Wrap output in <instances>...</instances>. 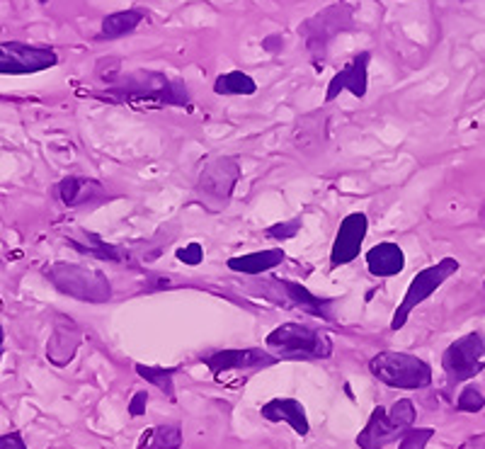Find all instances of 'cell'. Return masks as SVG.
I'll list each match as a JSON object with an SVG mask.
<instances>
[{
    "label": "cell",
    "mask_w": 485,
    "mask_h": 449,
    "mask_svg": "<svg viewBox=\"0 0 485 449\" xmlns=\"http://www.w3.org/2000/svg\"><path fill=\"white\" fill-rule=\"evenodd\" d=\"M80 343H83V333L80 328L73 323L71 318H56L53 323V333L49 338V345H46V357L56 367H66L69 362L76 357Z\"/></svg>",
    "instance_id": "5bb4252c"
},
{
    "label": "cell",
    "mask_w": 485,
    "mask_h": 449,
    "mask_svg": "<svg viewBox=\"0 0 485 449\" xmlns=\"http://www.w3.org/2000/svg\"><path fill=\"white\" fill-rule=\"evenodd\" d=\"M214 93L216 95H255L257 83L243 71L221 73L214 83Z\"/></svg>",
    "instance_id": "cb8c5ba5"
},
{
    "label": "cell",
    "mask_w": 485,
    "mask_h": 449,
    "mask_svg": "<svg viewBox=\"0 0 485 449\" xmlns=\"http://www.w3.org/2000/svg\"><path fill=\"white\" fill-rule=\"evenodd\" d=\"M44 274L49 282L73 299L88 301V304H107L112 297V287L105 274L73 263H56L46 267Z\"/></svg>",
    "instance_id": "277c9868"
},
{
    "label": "cell",
    "mask_w": 485,
    "mask_h": 449,
    "mask_svg": "<svg viewBox=\"0 0 485 449\" xmlns=\"http://www.w3.org/2000/svg\"><path fill=\"white\" fill-rule=\"evenodd\" d=\"M369 52H362L354 56L352 61L344 66L343 71L335 73L330 86H327L326 100L333 102L343 90H350L354 97H364L367 95V86H369V76H367V69H369Z\"/></svg>",
    "instance_id": "4fadbf2b"
},
{
    "label": "cell",
    "mask_w": 485,
    "mask_h": 449,
    "mask_svg": "<svg viewBox=\"0 0 485 449\" xmlns=\"http://www.w3.org/2000/svg\"><path fill=\"white\" fill-rule=\"evenodd\" d=\"M301 229V219L284 221V224H274L270 229H265L267 238H274V241H287V238H294Z\"/></svg>",
    "instance_id": "83f0119b"
},
{
    "label": "cell",
    "mask_w": 485,
    "mask_h": 449,
    "mask_svg": "<svg viewBox=\"0 0 485 449\" xmlns=\"http://www.w3.org/2000/svg\"><path fill=\"white\" fill-rule=\"evenodd\" d=\"M483 287H485V284H483Z\"/></svg>",
    "instance_id": "e575fe53"
},
{
    "label": "cell",
    "mask_w": 485,
    "mask_h": 449,
    "mask_svg": "<svg viewBox=\"0 0 485 449\" xmlns=\"http://www.w3.org/2000/svg\"><path fill=\"white\" fill-rule=\"evenodd\" d=\"M327 139V119L323 112L309 115L299 119V127L294 132V143L299 149H318Z\"/></svg>",
    "instance_id": "44dd1931"
},
{
    "label": "cell",
    "mask_w": 485,
    "mask_h": 449,
    "mask_svg": "<svg viewBox=\"0 0 485 449\" xmlns=\"http://www.w3.org/2000/svg\"><path fill=\"white\" fill-rule=\"evenodd\" d=\"M270 282L282 291L289 304L301 308L303 314L323 318V321H333V301L330 299H320V297H316L313 291L306 290L303 284L291 282V280H270Z\"/></svg>",
    "instance_id": "9a60e30c"
},
{
    "label": "cell",
    "mask_w": 485,
    "mask_h": 449,
    "mask_svg": "<svg viewBox=\"0 0 485 449\" xmlns=\"http://www.w3.org/2000/svg\"><path fill=\"white\" fill-rule=\"evenodd\" d=\"M265 343L277 360H327L333 355L326 333L301 323H282L267 335Z\"/></svg>",
    "instance_id": "7a4b0ae2"
},
{
    "label": "cell",
    "mask_w": 485,
    "mask_h": 449,
    "mask_svg": "<svg viewBox=\"0 0 485 449\" xmlns=\"http://www.w3.org/2000/svg\"><path fill=\"white\" fill-rule=\"evenodd\" d=\"M182 447V430L177 425H156L143 432L136 449H180Z\"/></svg>",
    "instance_id": "7402d4cb"
},
{
    "label": "cell",
    "mask_w": 485,
    "mask_h": 449,
    "mask_svg": "<svg viewBox=\"0 0 485 449\" xmlns=\"http://www.w3.org/2000/svg\"><path fill=\"white\" fill-rule=\"evenodd\" d=\"M483 405L485 396L481 394V388H476L473 384H468L459 394V401H457V408L461 413H478V411H483Z\"/></svg>",
    "instance_id": "484cf974"
},
{
    "label": "cell",
    "mask_w": 485,
    "mask_h": 449,
    "mask_svg": "<svg viewBox=\"0 0 485 449\" xmlns=\"http://www.w3.org/2000/svg\"><path fill=\"white\" fill-rule=\"evenodd\" d=\"M146 405H149V394L146 391H136L132 398V404H129V413L133 418H139V415L146 413Z\"/></svg>",
    "instance_id": "f546056e"
},
{
    "label": "cell",
    "mask_w": 485,
    "mask_h": 449,
    "mask_svg": "<svg viewBox=\"0 0 485 449\" xmlns=\"http://www.w3.org/2000/svg\"><path fill=\"white\" fill-rule=\"evenodd\" d=\"M284 263L282 248H270V250H257V253H247V256L230 257L229 270L243 274H263L274 270L277 265Z\"/></svg>",
    "instance_id": "d6986e66"
},
{
    "label": "cell",
    "mask_w": 485,
    "mask_h": 449,
    "mask_svg": "<svg viewBox=\"0 0 485 449\" xmlns=\"http://www.w3.org/2000/svg\"><path fill=\"white\" fill-rule=\"evenodd\" d=\"M107 93L133 105H190L185 83L156 71H133L119 76Z\"/></svg>",
    "instance_id": "6da1fadb"
},
{
    "label": "cell",
    "mask_w": 485,
    "mask_h": 449,
    "mask_svg": "<svg viewBox=\"0 0 485 449\" xmlns=\"http://www.w3.org/2000/svg\"><path fill=\"white\" fill-rule=\"evenodd\" d=\"M177 260H182L185 265L194 267V265H199L204 260V248L199 243H190L185 248H177Z\"/></svg>",
    "instance_id": "f1b7e54d"
},
{
    "label": "cell",
    "mask_w": 485,
    "mask_h": 449,
    "mask_svg": "<svg viewBox=\"0 0 485 449\" xmlns=\"http://www.w3.org/2000/svg\"><path fill=\"white\" fill-rule=\"evenodd\" d=\"M146 20V10L133 8V10H119V12H112L102 20V29H100V37L102 39H119L124 35H132L136 27L141 25Z\"/></svg>",
    "instance_id": "ffe728a7"
},
{
    "label": "cell",
    "mask_w": 485,
    "mask_h": 449,
    "mask_svg": "<svg viewBox=\"0 0 485 449\" xmlns=\"http://www.w3.org/2000/svg\"><path fill=\"white\" fill-rule=\"evenodd\" d=\"M204 364L212 370L214 377H221L226 371H255L265 370L277 364L270 350H260V347H246V350H221V353L209 355Z\"/></svg>",
    "instance_id": "30bf717a"
},
{
    "label": "cell",
    "mask_w": 485,
    "mask_h": 449,
    "mask_svg": "<svg viewBox=\"0 0 485 449\" xmlns=\"http://www.w3.org/2000/svg\"><path fill=\"white\" fill-rule=\"evenodd\" d=\"M3 353H5V335H3V328H0V360H3Z\"/></svg>",
    "instance_id": "d6a6232c"
},
{
    "label": "cell",
    "mask_w": 485,
    "mask_h": 449,
    "mask_svg": "<svg viewBox=\"0 0 485 449\" xmlns=\"http://www.w3.org/2000/svg\"><path fill=\"white\" fill-rule=\"evenodd\" d=\"M260 413L265 420L270 423H287L291 425V430L296 432V435H309L311 425L309 418H306V408L296 401V398H272V401H267L263 408H260Z\"/></svg>",
    "instance_id": "2e32d148"
},
{
    "label": "cell",
    "mask_w": 485,
    "mask_h": 449,
    "mask_svg": "<svg viewBox=\"0 0 485 449\" xmlns=\"http://www.w3.org/2000/svg\"><path fill=\"white\" fill-rule=\"evenodd\" d=\"M0 449H27V445L20 432H8V435H0Z\"/></svg>",
    "instance_id": "4dcf8cb0"
},
{
    "label": "cell",
    "mask_w": 485,
    "mask_h": 449,
    "mask_svg": "<svg viewBox=\"0 0 485 449\" xmlns=\"http://www.w3.org/2000/svg\"><path fill=\"white\" fill-rule=\"evenodd\" d=\"M238 177H240L238 160L216 159L204 167L197 187H199V192L206 194V197H212L216 202H226L230 194H233V187L238 183Z\"/></svg>",
    "instance_id": "7c38bea8"
},
{
    "label": "cell",
    "mask_w": 485,
    "mask_h": 449,
    "mask_svg": "<svg viewBox=\"0 0 485 449\" xmlns=\"http://www.w3.org/2000/svg\"><path fill=\"white\" fill-rule=\"evenodd\" d=\"M59 63V56L46 46L0 42V76H29L46 71Z\"/></svg>",
    "instance_id": "9c48e42d"
},
{
    "label": "cell",
    "mask_w": 485,
    "mask_h": 449,
    "mask_svg": "<svg viewBox=\"0 0 485 449\" xmlns=\"http://www.w3.org/2000/svg\"><path fill=\"white\" fill-rule=\"evenodd\" d=\"M69 246L80 250V253H85V256L97 257V260H109V263H124V260H129V253H126V250H122L119 246H109V243L100 241L97 236H90V233L88 246L80 243V241H73V238H69Z\"/></svg>",
    "instance_id": "603a6c76"
},
{
    "label": "cell",
    "mask_w": 485,
    "mask_h": 449,
    "mask_svg": "<svg viewBox=\"0 0 485 449\" xmlns=\"http://www.w3.org/2000/svg\"><path fill=\"white\" fill-rule=\"evenodd\" d=\"M347 29H352V8L347 3H335L306 20L299 27V35L306 39V49H309L313 63H320L326 59L330 42Z\"/></svg>",
    "instance_id": "8992f818"
},
{
    "label": "cell",
    "mask_w": 485,
    "mask_h": 449,
    "mask_svg": "<svg viewBox=\"0 0 485 449\" xmlns=\"http://www.w3.org/2000/svg\"><path fill=\"white\" fill-rule=\"evenodd\" d=\"M367 265H369V273L374 277H393V274L403 273V267H406V253L400 250L398 243L384 241V243L374 246L367 253Z\"/></svg>",
    "instance_id": "e0dca14e"
},
{
    "label": "cell",
    "mask_w": 485,
    "mask_h": 449,
    "mask_svg": "<svg viewBox=\"0 0 485 449\" xmlns=\"http://www.w3.org/2000/svg\"><path fill=\"white\" fill-rule=\"evenodd\" d=\"M434 437L432 428H410V430L400 437V445L398 449H424L427 442Z\"/></svg>",
    "instance_id": "4316f807"
},
{
    "label": "cell",
    "mask_w": 485,
    "mask_h": 449,
    "mask_svg": "<svg viewBox=\"0 0 485 449\" xmlns=\"http://www.w3.org/2000/svg\"><path fill=\"white\" fill-rule=\"evenodd\" d=\"M415 423V404L410 398H400L391 408L376 405L371 411L364 430L357 435L360 449H384L398 437H403Z\"/></svg>",
    "instance_id": "3957f363"
},
{
    "label": "cell",
    "mask_w": 485,
    "mask_h": 449,
    "mask_svg": "<svg viewBox=\"0 0 485 449\" xmlns=\"http://www.w3.org/2000/svg\"><path fill=\"white\" fill-rule=\"evenodd\" d=\"M59 194L66 207H83V204L97 202L105 194V190L100 183L88 180V177H66L59 183Z\"/></svg>",
    "instance_id": "ac0fdd59"
},
{
    "label": "cell",
    "mask_w": 485,
    "mask_h": 449,
    "mask_svg": "<svg viewBox=\"0 0 485 449\" xmlns=\"http://www.w3.org/2000/svg\"><path fill=\"white\" fill-rule=\"evenodd\" d=\"M39 3H49V0H39Z\"/></svg>",
    "instance_id": "836d02e7"
},
{
    "label": "cell",
    "mask_w": 485,
    "mask_h": 449,
    "mask_svg": "<svg viewBox=\"0 0 485 449\" xmlns=\"http://www.w3.org/2000/svg\"><path fill=\"white\" fill-rule=\"evenodd\" d=\"M459 260H454V257H444L437 265H430V267H424L420 273L415 274L410 284H408V291L403 301L398 304L396 314L391 318V328L393 331H400V328L406 326V321L410 318L415 308L420 306L424 299H430L434 291L440 290L441 284L449 280L451 274L459 273Z\"/></svg>",
    "instance_id": "52a82bcc"
},
{
    "label": "cell",
    "mask_w": 485,
    "mask_h": 449,
    "mask_svg": "<svg viewBox=\"0 0 485 449\" xmlns=\"http://www.w3.org/2000/svg\"><path fill=\"white\" fill-rule=\"evenodd\" d=\"M459 449H485V435H473V437H468Z\"/></svg>",
    "instance_id": "1f68e13d"
},
{
    "label": "cell",
    "mask_w": 485,
    "mask_h": 449,
    "mask_svg": "<svg viewBox=\"0 0 485 449\" xmlns=\"http://www.w3.org/2000/svg\"><path fill=\"white\" fill-rule=\"evenodd\" d=\"M441 367L449 384H461L485 370V340L481 333H468L451 343L441 355Z\"/></svg>",
    "instance_id": "ba28073f"
},
{
    "label": "cell",
    "mask_w": 485,
    "mask_h": 449,
    "mask_svg": "<svg viewBox=\"0 0 485 449\" xmlns=\"http://www.w3.org/2000/svg\"><path fill=\"white\" fill-rule=\"evenodd\" d=\"M367 231H369V219H367V214L354 212L350 214V216H344L343 224H340V229H337L333 250H330V263H333V267L352 263L354 257L360 256L364 238H367Z\"/></svg>",
    "instance_id": "8fae6325"
},
{
    "label": "cell",
    "mask_w": 485,
    "mask_h": 449,
    "mask_svg": "<svg viewBox=\"0 0 485 449\" xmlns=\"http://www.w3.org/2000/svg\"><path fill=\"white\" fill-rule=\"evenodd\" d=\"M369 371L379 379L381 384L393 388H424L432 384V367L420 357L408 353H379L371 357Z\"/></svg>",
    "instance_id": "5b68a950"
},
{
    "label": "cell",
    "mask_w": 485,
    "mask_h": 449,
    "mask_svg": "<svg viewBox=\"0 0 485 449\" xmlns=\"http://www.w3.org/2000/svg\"><path fill=\"white\" fill-rule=\"evenodd\" d=\"M177 367H146V364H136V374L153 387H158L170 401H175V387H173V377H175Z\"/></svg>",
    "instance_id": "d4e9b609"
}]
</instances>
